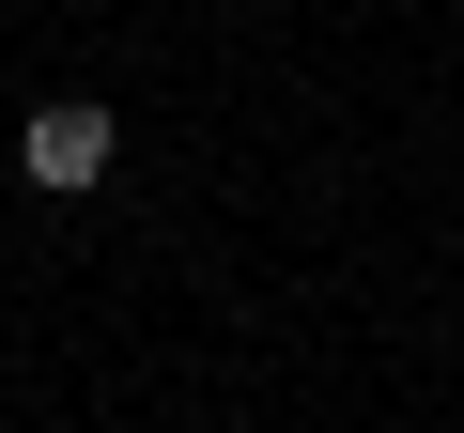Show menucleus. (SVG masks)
<instances>
[{
	"label": "nucleus",
	"instance_id": "nucleus-1",
	"mask_svg": "<svg viewBox=\"0 0 464 433\" xmlns=\"http://www.w3.org/2000/svg\"><path fill=\"white\" fill-rule=\"evenodd\" d=\"M16 170H32L47 201H78V186L109 170V109H93V93H47V109L16 124Z\"/></svg>",
	"mask_w": 464,
	"mask_h": 433
}]
</instances>
